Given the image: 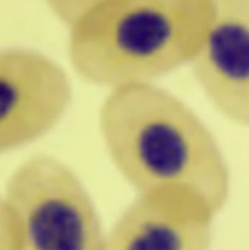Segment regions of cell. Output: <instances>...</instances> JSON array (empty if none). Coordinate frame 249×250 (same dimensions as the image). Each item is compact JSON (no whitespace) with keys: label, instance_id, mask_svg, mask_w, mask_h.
<instances>
[{"label":"cell","instance_id":"7a4b0ae2","mask_svg":"<svg viewBox=\"0 0 249 250\" xmlns=\"http://www.w3.org/2000/svg\"><path fill=\"white\" fill-rule=\"evenodd\" d=\"M213 19V0H104L69 28V61L109 90L152 83L193 61Z\"/></svg>","mask_w":249,"mask_h":250},{"label":"cell","instance_id":"5b68a950","mask_svg":"<svg viewBox=\"0 0 249 250\" xmlns=\"http://www.w3.org/2000/svg\"><path fill=\"white\" fill-rule=\"evenodd\" d=\"M215 215L186 187L138 194L106 233V250H209Z\"/></svg>","mask_w":249,"mask_h":250},{"label":"cell","instance_id":"277c9868","mask_svg":"<svg viewBox=\"0 0 249 250\" xmlns=\"http://www.w3.org/2000/svg\"><path fill=\"white\" fill-rule=\"evenodd\" d=\"M72 86L66 71L42 52H0V152L15 151L49 132L66 113Z\"/></svg>","mask_w":249,"mask_h":250},{"label":"cell","instance_id":"3957f363","mask_svg":"<svg viewBox=\"0 0 249 250\" xmlns=\"http://www.w3.org/2000/svg\"><path fill=\"white\" fill-rule=\"evenodd\" d=\"M1 203L14 212L21 250H106L94 202L76 172L37 154L10 176Z\"/></svg>","mask_w":249,"mask_h":250},{"label":"cell","instance_id":"6da1fadb","mask_svg":"<svg viewBox=\"0 0 249 250\" xmlns=\"http://www.w3.org/2000/svg\"><path fill=\"white\" fill-rule=\"evenodd\" d=\"M112 163L138 192L180 186L218 214L230 194V171L218 141L195 111L153 83L109 90L99 111Z\"/></svg>","mask_w":249,"mask_h":250},{"label":"cell","instance_id":"52a82bcc","mask_svg":"<svg viewBox=\"0 0 249 250\" xmlns=\"http://www.w3.org/2000/svg\"><path fill=\"white\" fill-rule=\"evenodd\" d=\"M102 1L104 0H45L52 15L68 29Z\"/></svg>","mask_w":249,"mask_h":250},{"label":"cell","instance_id":"8992f818","mask_svg":"<svg viewBox=\"0 0 249 250\" xmlns=\"http://www.w3.org/2000/svg\"><path fill=\"white\" fill-rule=\"evenodd\" d=\"M214 19L191 62L207 99L233 123L249 127V0H213Z\"/></svg>","mask_w":249,"mask_h":250}]
</instances>
